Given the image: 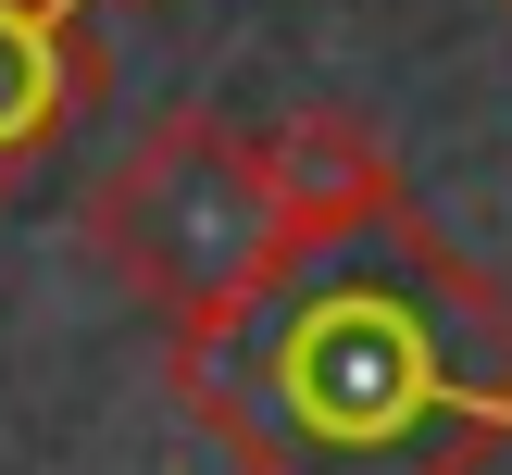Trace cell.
Segmentation results:
<instances>
[{
	"mask_svg": "<svg viewBox=\"0 0 512 475\" xmlns=\"http://www.w3.org/2000/svg\"><path fill=\"white\" fill-rule=\"evenodd\" d=\"M500 13H512V0H500Z\"/></svg>",
	"mask_w": 512,
	"mask_h": 475,
	"instance_id": "obj_6",
	"label": "cell"
},
{
	"mask_svg": "<svg viewBox=\"0 0 512 475\" xmlns=\"http://www.w3.org/2000/svg\"><path fill=\"white\" fill-rule=\"evenodd\" d=\"M88 0H0V188L63 150V125L100 100V38Z\"/></svg>",
	"mask_w": 512,
	"mask_h": 475,
	"instance_id": "obj_4",
	"label": "cell"
},
{
	"mask_svg": "<svg viewBox=\"0 0 512 475\" xmlns=\"http://www.w3.org/2000/svg\"><path fill=\"white\" fill-rule=\"evenodd\" d=\"M88 13H113V0H88Z\"/></svg>",
	"mask_w": 512,
	"mask_h": 475,
	"instance_id": "obj_5",
	"label": "cell"
},
{
	"mask_svg": "<svg viewBox=\"0 0 512 475\" xmlns=\"http://www.w3.org/2000/svg\"><path fill=\"white\" fill-rule=\"evenodd\" d=\"M163 388L238 475H488L512 450V288L413 213L288 238V263Z\"/></svg>",
	"mask_w": 512,
	"mask_h": 475,
	"instance_id": "obj_1",
	"label": "cell"
},
{
	"mask_svg": "<svg viewBox=\"0 0 512 475\" xmlns=\"http://www.w3.org/2000/svg\"><path fill=\"white\" fill-rule=\"evenodd\" d=\"M263 175H275L288 238H338V225L413 213L400 150L375 138V113H350V100H300V113H275V125H263Z\"/></svg>",
	"mask_w": 512,
	"mask_h": 475,
	"instance_id": "obj_3",
	"label": "cell"
},
{
	"mask_svg": "<svg viewBox=\"0 0 512 475\" xmlns=\"http://www.w3.org/2000/svg\"><path fill=\"white\" fill-rule=\"evenodd\" d=\"M88 250H100V275H113L163 338L225 325L275 263H288L263 125H225V113L138 125V150H113V175L88 188Z\"/></svg>",
	"mask_w": 512,
	"mask_h": 475,
	"instance_id": "obj_2",
	"label": "cell"
}]
</instances>
